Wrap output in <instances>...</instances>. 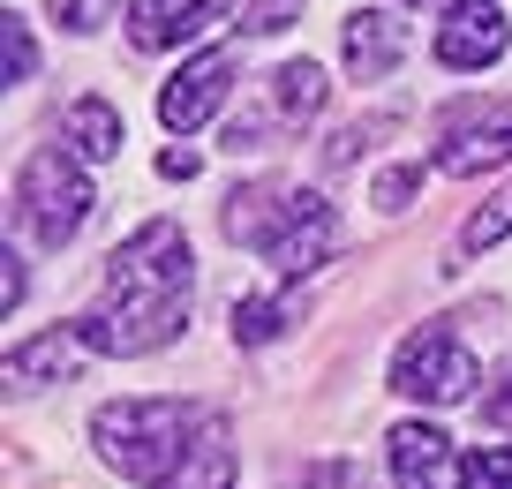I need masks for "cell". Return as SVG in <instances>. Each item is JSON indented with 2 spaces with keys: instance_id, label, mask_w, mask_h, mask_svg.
Returning <instances> with one entry per match:
<instances>
[{
  "instance_id": "obj_1",
  "label": "cell",
  "mask_w": 512,
  "mask_h": 489,
  "mask_svg": "<svg viewBox=\"0 0 512 489\" xmlns=\"http://www.w3.org/2000/svg\"><path fill=\"white\" fill-rule=\"evenodd\" d=\"M196 294V256L174 219H151L144 234H128L106 264V294L83 316L91 354H159L181 339Z\"/></svg>"
},
{
  "instance_id": "obj_2",
  "label": "cell",
  "mask_w": 512,
  "mask_h": 489,
  "mask_svg": "<svg viewBox=\"0 0 512 489\" xmlns=\"http://www.w3.org/2000/svg\"><path fill=\"white\" fill-rule=\"evenodd\" d=\"M204 422L211 414H196L189 399H106V407L91 414V444H98V459H106L113 474L166 489Z\"/></svg>"
},
{
  "instance_id": "obj_3",
  "label": "cell",
  "mask_w": 512,
  "mask_h": 489,
  "mask_svg": "<svg viewBox=\"0 0 512 489\" xmlns=\"http://www.w3.org/2000/svg\"><path fill=\"white\" fill-rule=\"evenodd\" d=\"M91 181H83V166L61 151V143H46V151L23 158V174H16V211L23 226H31L38 249H68V241L91 226Z\"/></svg>"
},
{
  "instance_id": "obj_4",
  "label": "cell",
  "mask_w": 512,
  "mask_h": 489,
  "mask_svg": "<svg viewBox=\"0 0 512 489\" xmlns=\"http://www.w3.org/2000/svg\"><path fill=\"white\" fill-rule=\"evenodd\" d=\"M475 384H482V362L445 324H422V332L392 354V392L422 399V407H460V399H475Z\"/></svg>"
},
{
  "instance_id": "obj_5",
  "label": "cell",
  "mask_w": 512,
  "mask_h": 489,
  "mask_svg": "<svg viewBox=\"0 0 512 489\" xmlns=\"http://www.w3.org/2000/svg\"><path fill=\"white\" fill-rule=\"evenodd\" d=\"M324 91H332V83H324L317 61L272 68V76H264V98H256V106L226 128V143H234V151H256L264 136H302V128L324 113Z\"/></svg>"
},
{
  "instance_id": "obj_6",
  "label": "cell",
  "mask_w": 512,
  "mask_h": 489,
  "mask_svg": "<svg viewBox=\"0 0 512 489\" xmlns=\"http://www.w3.org/2000/svg\"><path fill=\"white\" fill-rule=\"evenodd\" d=\"M226 91H234V53L211 46V53H196L181 76H166V91H159V121L174 128V136H196V128H204L211 113L226 106Z\"/></svg>"
},
{
  "instance_id": "obj_7",
  "label": "cell",
  "mask_w": 512,
  "mask_h": 489,
  "mask_svg": "<svg viewBox=\"0 0 512 489\" xmlns=\"http://www.w3.org/2000/svg\"><path fill=\"white\" fill-rule=\"evenodd\" d=\"M505 46H512V23H505L497 0H452L445 23H437V61L460 68V76H467V68L505 61Z\"/></svg>"
},
{
  "instance_id": "obj_8",
  "label": "cell",
  "mask_w": 512,
  "mask_h": 489,
  "mask_svg": "<svg viewBox=\"0 0 512 489\" xmlns=\"http://www.w3.org/2000/svg\"><path fill=\"white\" fill-rule=\"evenodd\" d=\"M512 158V98L505 106H475L460 113V121L445 128V143H437V174H490V166H505Z\"/></svg>"
},
{
  "instance_id": "obj_9",
  "label": "cell",
  "mask_w": 512,
  "mask_h": 489,
  "mask_svg": "<svg viewBox=\"0 0 512 489\" xmlns=\"http://www.w3.org/2000/svg\"><path fill=\"white\" fill-rule=\"evenodd\" d=\"M384 452H392V482L400 489H467L460 459H452V437L437 422H400L384 437Z\"/></svg>"
},
{
  "instance_id": "obj_10",
  "label": "cell",
  "mask_w": 512,
  "mask_h": 489,
  "mask_svg": "<svg viewBox=\"0 0 512 489\" xmlns=\"http://www.w3.org/2000/svg\"><path fill=\"white\" fill-rule=\"evenodd\" d=\"M219 16H226V0H128V46H144V53L189 46Z\"/></svg>"
},
{
  "instance_id": "obj_11",
  "label": "cell",
  "mask_w": 512,
  "mask_h": 489,
  "mask_svg": "<svg viewBox=\"0 0 512 489\" xmlns=\"http://www.w3.org/2000/svg\"><path fill=\"white\" fill-rule=\"evenodd\" d=\"M309 189H287V181H249V189L226 196V234L249 241V249H272L279 234H287V219L302 211Z\"/></svg>"
},
{
  "instance_id": "obj_12",
  "label": "cell",
  "mask_w": 512,
  "mask_h": 489,
  "mask_svg": "<svg viewBox=\"0 0 512 489\" xmlns=\"http://www.w3.org/2000/svg\"><path fill=\"white\" fill-rule=\"evenodd\" d=\"M83 362H91V339H83V324H53V332H38V339H23V347H8V377H16V384H68Z\"/></svg>"
},
{
  "instance_id": "obj_13",
  "label": "cell",
  "mask_w": 512,
  "mask_h": 489,
  "mask_svg": "<svg viewBox=\"0 0 512 489\" xmlns=\"http://www.w3.org/2000/svg\"><path fill=\"white\" fill-rule=\"evenodd\" d=\"M407 53V23L384 16V8H354L347 16V76L354 83H384Z\"/></svg>"
},
{
  "instance_id": "obj_14",
  "label": "cell",
  "mask_w": 512,
  "mask_h": 489,
  "mask_svg": "<svg viewBox=\"0 0 512 489\" xmlns=\"http://www.w3.org/2000/svg\"><path fill=\"white\" fill-rule=\"evenodd\" d=\"M332 249H339V219H332V204H324V196H302V211L287 219V234H279L264 256H272L287 279H309V271H317Z\"/></svg>"
},
{
  "instance_id": "obj_15",
  "label": "cell",
  "mask_w": 512,
  "mask_h": 489,
  "mask_svg": "<svg viewBox=\"0 0 512 489\" xmlns=\"http://www.w3.org/2000/svg\"><path fill=\"white\" fill-rule=\"evenodd\" d=\"M234 474H241V459H234V429L211 414V422L196 429L189 459L174 467V482H166V489H234Z\"/></svg>"
},
{
  "instance_id": "obj_16",
  "label": "cell",
  "mask_w": 512,
  "mask_h": 489,
  "mask_svg": "<svg viewBox=\"0 0 512 489\" xmlns=\"http://www.w3.org/2000/svg\"><path fill=\"white\" fill-rule=\"evenodd\" d=\"M302 316H309L302 286H287V294H256V301L234 309V339H241V347H272V339H287Z\"/></svg>"
},
{
  "instance_id": "obj_17",
  "label": "cell",
  "mask_w": 512,
  "mask_h": 489,
  "mask_svg": "<svg viewBox=\"0 0 512 489\" xmlns=\"http://www.w3.org/2000/svg\"><path fill=\"white\" fill-rule=\"evenodd\" d=\"M61 136H68L76 158H113V151H121V113H113L106 98H76L68 121H61Z\"/></svg>"
},
{
  "instance_id": "obj_18",
  "label": "cell",
  "mask_w": 512,
  "mask_h": 489,
  "mask_svg": "<svg viewBox=\"0 0 512 489\" xmlns=\"http://www.w3.org/2000/svg\"><path fill=\"white\" fill-rule=\"evenodd\" d=\"M505 234H512V189H490V204L467 211V226H460V256H490Z\"/></svg>"
},
{
  "instance_id": "obj_19",
  "label": "cell",
  "mask_w": 512,
  "mask_h": 489,
  "mask_svg": "<svg viewBox=\"0 0 512 489\" xmlns=\"http://www.w3.org/2000/svg\"><path fill=\"white\" fill-rule=\"evenodd\" d=\"M38 76V38L23 16H0V83H31Z\"/></svg>"
},
{
  "instance_id": "obj_20",
  "label": "cell",
  "mask_w": 512,
  "mask_h": 489,
  "mask_svg": "<svg viewBox=\"0 0 512 489\" xmlns=\"http://www.w3.org/2000/svg\"><path fill=\"white\" fill-rule=\"evenodd\" d=\"M460 482L467 489H512V444H475L460 459Z\"/></svg>"
},
{
  "instance_id": "obj_21",
  "label": "cell",
  "mask_w": 512,
  "mask_h": 489,
  "mask_svg": "<svg viewBox=\"0 0 512 489\" xmlns=\"http://www.w3.org/2000/svg\"><path fill=\"white\" fill-rule=\"evenodd\" d=\"M287 23H294V0H249V23H241V31L272 38V31H287Z\"/></svg>"
},
{
  "instance_id": "obj_22",
  "label": "cell",
  "mask_w": 512,
  "mask_h": 489,
  "mask_svg": "<svg viewBox=\"0 0 512 489\" xmlns=\"http://www.w3.org/2000/svg\"><path fill=\"white\" fill-rule=\"evenodd\" d=\"M415 189H422V166H392V174L377 181V204H384V211H400Z\"/></svg>"
},
{
  "instance_id": "obj_23",
  "label": "cell",
  "mask_w": 512,
  "mask_h": 489,
  "mask_svg": "<svg viewBox=\"0 0 512 489\" xmlns=\"http://www.w3.org/2000/svg\"><path fill=\"white\" fill-rule=\"evenodd\" d=\"M53 8H61L68 31H98V23L113 16V0H53Z\"/></svg>"
},
{
  "instance_id": "obj_24",
  "label": "cell",
  "mask_w": 512,
  "mask_h": 489,
  "mask_svg": "<svg viewBox=\"0 0 512 489\" xmlns=\"http://www.w3.org/2000/svg\"><path fill=\"white\" fill-rule=\"evenodd\" d=\"M16 301H23V256L8 249L0 256V309H16Z\"/></svg>"
},
{
  "instance_id": "obj_25",
  "label": "cell",
  "mask_w": 512,
  "mask_h": 489,
  "mask_svg": "<svg viewBox=\"0 0 512 489\" xmlns=\"http://www.w3.org/2000/svg\"><path fill=\"white\" fill-rule=\"evenodd\" d=\"M196 166H204V158L181 151V143H174V151H159V174H166V181H196Z\"/></svg>"
},
{
  "instance_id": "obj_26",
  "label": "cell",
  "mask_w": 512,
  "mask_h": 489,
  "mask_svg": "<svg viewBox=\"0 0 512 489\" xmlns=\"http://www.w3.org/2000/svg\"><path fill=\"white\" fill-rule=\"evenodd\" d=\"M490 422H512V369H505V392H490Z\"/></svg>"
}]
</instances>
